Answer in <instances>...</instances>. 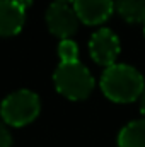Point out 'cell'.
I'll return each instance as SVG.
<instances>
[{"mask_svg": "<svg viewBox=\"0 0 145 147\" xmlns=\"http://www.w3.org/2000/svg\"><path fill=\"white\" fill-rule=\"evenodd\" d=\"M101 89L111 101L132 103L142 96L145 82L142 74L132 65L114 63L108 67L101 77Z\"/></svg>", "mask_w": 145, "mask_h": 147, "instance_id": "obj_1", "label": "cell"}, {"mask_svg": "<svg viewBox=\"0 0 145 147\" xmlns=\"http://www.w3.org/2000/svg\"><path fill=\"white\" fill-rule=\"evenodd\" d=\"M53 79L56 91L72 101L85 99L94 89L92 75L87 70V67H84L80 62L60 63L55 70Z\"/></svg>", "mask_w": 145, "mask_h": 147, "instance_id": "obj_2", "label": "cell"}, {"mask_svg": "<svg viewBox=\"0 0 145 147\" xmlns=\"http://www.w3.org/2000/svg\"><path fill=\"white\" fill-rule=\"evenodd\" d=\"M41 110V103L36 92L21 89L9 94L0 106V115L5 123L12 127H22L31 123Z\"/></svg>", "mask_w": 145, "mask_h": 147, "instance_id": "obj_3", "label": "cell"}, {"mask_svg": "<svg viewBox=\"0 0 145 147\" xmlns=\"http://www.w3.org/2000/svg\"><path fill=\"white\" fill-rule=\"evenodd\" d=\"M46 24L55 36L68 39L79 28V16L70 5L55 2L46 10Z\"/></svg>", "mask_w": 145, "mask_h": 147, "instance_id": "obj_4", "label": "cell"}, {"mask_svg": "<svg viewBox=\"0 0 145 147\" xmlns=\"http://www.w3.org/2000/svg\"><path fill=\"white\" fill-rule=\"evenodd\" d=\"M89 50L92 58L99 65L111 67L119 53V39L111 29H99L89 41Z\"/></svg>", "mask_w": 145, "mask_h": 147, "instance_id": "obj_5", "label": "cell"}, {"mask_svg": "<svg viewBox=\"0 0 145 147\" xmlns=\"http://www.w3.org/2000/svg\"><path fill=\"white\" fill-rule=\"evenodd\" d=\"M26 19V7L19 0H0V36H12L21 31Z\"/></svg>", "mask_w": 145, "mask_h": 147, "instance_id": "obj_6", "label": "cell"}, {"mask_svg": "<svg viewBox=\"0 0 145 147\" xmlns=\"http://www.w3.org/2000/svg\"><path fill=\"white\" fill-rule=\"evenodd\" d=\"M73 9L85 24H101L113 14V0H75Z\"/></svg>", "mask_w": 145, "mask_h": 147, "instance_id": "obj_7", "label": "cell"}, {"mask_svg": "<svg viewBox=\"0 0 145 147\" xmlns=\"http://www.w3.org/2000/svg\"><path fill=\"white\" fill-rule=\"evenodd\" d=\"M119 147H145V118L125 125L118 135Z\"/></svg>", "mask_w": 145, "mask_h": 147, "instance_id": "obj_8", "label": "cell"}, {"mask_svg": "<svg viewBox=\"0 0 145 147\" xmlns=\"http://www.w3.org/2000/svg\"><path fill=\"white\" fill-rule=\"evenodd\" d=\"M114 7L128 22H145V0H114Z\"/></svg>", "mask_w": 145, "mask_h": 147, "instance_id": "obj_9", "label": "cell"}, {"mask_svg": "<svg viewBox=\"0 0 145 147\" xmlns=\"http://www.w3.org/2000/svg\"><path fill=\"white\" fill-rule=\"evenodd\" d=\"M58 55H60V60L62 63H73V62H79V48L77 45L73 43L72 39H62L60 45H58Z\"/></svg>", "mask_w": 145, "mask_h": 147, "instance_id": "obj_10", "label": "cell"}, {"mask_svg": "<svg viewBox=\"0 0 145 147\" xmlns=\"http://www.w3.org/2000/svg\"><path fill=\"white\" fill-rule=\"evenodd\" d=\"M10 142H12V139H10L9 130L5 128L3 123H0V147H10Z\"/></svg>", "mask_w": 145, "mask_h": 147, "instance_id": "obj_11", "label": "cell"}, {"mask_svg": "<svg viewBox=\"0 0 145 147\" xmlns=\"http://www.w3.org/2000/svg\"><path fill=\"white\" fill-rule=\"evenodd\" d=\"M140 110L145 115V89H144V92H142V98H140Z\"/></svg>", "mask_w": 145, "mask_h": 147, "instance_id": "obj_12", "label": "cell"}, {"mask_svg": "<svg viewBox=\"0 0 145 147\" xmlns=\"http://www.w3.org/2000/svg\"><path fill=\"white\" fill-rule=\"evenodd\" d=\"M58 3H65V5H68L70 2H75V0H56Z\"/></svg>", "mask_w": 145, "mask_h": 147, "instance_id": "obj_13", "label": "cell"}, {"mask_svg": "<svg viewBox=\"0 0 145 147\" xmlns=\"http://www.w3.org/2000/svg\"><path fill=\"white\" fill-rule=\"evenodd\" d=\"M144 33H145V22H144Z\"/></svg>", "mask_w": 145, "mask_h": 147, "instance_id": "obj_14", "label": "cell"}]
</instances>
